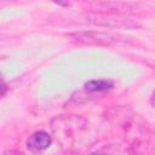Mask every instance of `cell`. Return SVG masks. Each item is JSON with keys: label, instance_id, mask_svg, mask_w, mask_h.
Instances as JSON below:
<instances>
[{"label": "cell", "instance_id": "obj_2", "mask_svg": "<svg viewBox=\"0 0 155 155\" xmlns=\"http://www.w3.org/2000/svg\"><path fill=\"white\" fill-rule=\"evenodd\" d=\"M113 87V82L109 80H92L85 84V88L90 92H103L110 90Z\"/></svg>", "mask_w": 155, "mask_h": 155}, {"label": "cell", "instance_id": "obj_3", "mask_svg": "<svg viewBox=\"0 0 155 155\" xmlns=\"http://www.w3.org/2000/svg\"><path fill=\"white\" fill-rule=\"evenodd\" d=\"M153 99H154V104H155V93H154V98Z\"/></svg>", "mask_w": 155, "mask_h": 155}, {"label": "cell", "instance_id": "obj_1", "mask_svg": "<svg viewBox=\"0 0 155 155\" xmlns=\"http://www.w3.org/2000/svg\"><path fill=\"white\" fill-rule=\"evenodd\" d=\"M50 144H51V137L45 131H38V132L33 133L27 140V147L33 153L42 151V150L47 149L50 147Z\"/></svg>", "mask_w": 155, "mask_h": 155}]
</instances>
